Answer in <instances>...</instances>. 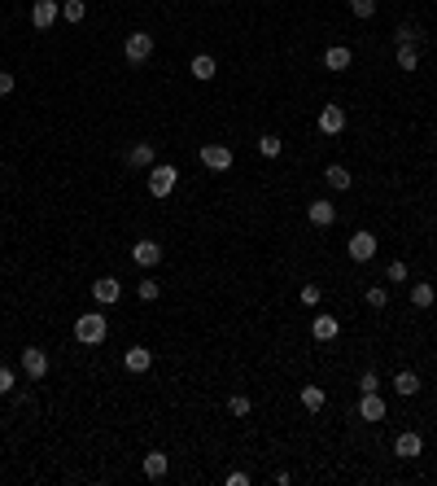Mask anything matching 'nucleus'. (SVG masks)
<instances>
[{
	"label": "nucleus",
	"mask_w": 437,
	"mask_h": 486,
	"mask_svg": "<svg viewBox=\"0 0 437 486\" xmlns=\"http://www.w3.org/2000/svg\"><path fill=\"white\" fill-rule=\"evenodd\" d=\"M22 372H27V381H44L48 377V355L40 346H27L22 350Z\"/></svg>",
	"instance_id": "6"
},
{
	"label": "nucleus",
	"mask_w": 437,
	"mask_h": 486,
	"mask_svg": "<svg viewBox=\"0 0 437 486\" xmlns=\"http://www.w3.org/2000/svg\"><path fill=\"white\" fill-rule=\"evenodd\" d=\"M106 333H110V324H106V316H101V311H84L79 320H74V338H79L84 346H101V342H106Z\"/></svg>",
	"instance_id": "1"
},
{
	"label": "nucleus",
	"mask_w": 437,
	"mask_h": 486,
	"mask_svg": "<svg viewBox=\"0 0 437 486\" xmlns=\"http://www.w3.org/2000/svg\"><path fill=\"white\" fill-rule=\"evenodd\" d=\"M346 254H350V259L354 263H372L376 259V237L372 233H363V228H358V233L346 241Z\"/></svg>",
	"instance_id": "5"
},
{
	"label": "nucleus",
	"mask_w": 437,
	"mask_h": 486,
	"mask_svg": "<svg viewBox=\"0 0 437 486\" xmlns=\"http://www.w3.org/2000/svg\"><path fill=\"white\" fill-rule=\"evenodd\" d=\"M57 18H62V5H57V0H35V5H31V27H35V31H48Z\"/></svg>",
	"instance_id": "7"
},
{
	"label": "nucleus",
	"mask_w": 437,
	"mask_h": 486,
	"mask_svg": "<svg viewBox=\"0 0 437 486\" xmlns=\"http://www.w3.org/2000/svg\"><path fill=\"white\" fill-rule=\"evenodd\" d=\"M201 167L215 171V175L232 171V149H227V145H201Z\"/></svg>",
	"instance_id": "4"
},
{
	"label": "nucleus",
	"mask_w": 437,
	"mask_h": 486,
	"mask_svg": "<svg viewBox=\"0 0 437 486\" xmlns=\"http://www.w3.org/2000/svg\"><path fill=\"white\" fill-rule=\"evenodd\" d=\"M420 451H424V438H420V433L407 429V433H398V438H394V455H398V460H416Z\"/></svg>",
	"instance_id": "13"
},
{
	"label": "nucleus",
	"mask_w": 437,
	"mask_h": 486,
	"mask_svg": "<svg viewBox=\"0 0 437 486\" xmlns=\"http://www.w3.org/2000/svg\"><path fill=\"white\" fill-rule=\"evenodd\" d=\"M123 364H127V372H149L153 368V350L149 346H127Z\"/></svg>",
	"instance_id": "15"
},
{
	"label": "nucleus",
	"mask_w": 437,
	"mask_h": 486,
	"mask_svg": "<svg viewBox=\"0 0 437 486\" xmlns=\"http://www.w3.org/2000/svg\"><path fill=\"white\" fill-rule=\"evenodd\" d=\"M132 263H136V267H158V263H162V245L149 241V237L136 241V245H132Z\"/></svg>",
	"instance_id": "8"
},
{
	"label": "nucleus",
	"mask_w": 437,
	"mask_h": 486,
	"mask_svg": "<svg viewBox=\"0 0 437 486\" xmlns=\"http://www.w3.org/2000/svg\"><path fill=\"white\" fill-rule=\"evenodd\" d=\"M62 18L66 22H84L88 18V0H62Z\"/></svg>",
	"instance_id": "24"
},
{
	"label": "nucleus",
	"mask_w": 437,
	"mask_h": 486,
	"mask_svg": "<svg viewBox=\"0 0 437 486\" xmlns=\"http://www.w3.org/2000/svg\"><path fill=\"white\" fill-rule=\"evenodd\" d=\"M324 386H302V407H306V412H319V407H324Z\"/></svg>",
	"instance_id": "23"
},
{
	"label": "nucleus",
	"mask_w": 437,
	"mask_h": 486,
	"mask_svg": "<svg viewBox=\"0 0 437 486\" xmlns=\"http://www.w3.org/2000/svg\"><path fill=\"white\" fill-rule=\"evenodd\" d=\"M311 333H315V342H332V338L341 333V320L337 316H315L311 320Z\"/></svg>",
	"instance_id": "18"
},
{
	"label": "nucleus",
	"mask_w": 437,
	"mask_h": 486,
	"mask_svg": "<svg viewBox=\"0 0 437 486\" xmlns=\"http://www.w3.org/2000/svg\"><path fill=\"white\" fill-rule=\"evenodd\" d=\"M358 390H363V394H372V390H380V377H376V372L368 368L363 377H358Z\"/></svg>",
	"instance_id": "34"
},
{
	"label": "nucleus",
	"mask_w": 437,
	"mask_h": 486,
	"mask_svg": "<svg viewBox=\"0 0 437 486\" xmlns=\"http://www.w3.org/2000/svg\"><path fill=\"white\" fill-rule=\"evenodd\" d=\"M394 40H398V44H411V48H420V31L411 27V22H402V27L394 31Z\"/></svg>",
	"instance_id": "29"
},
{
	"label": "nucleus",
	"mask_w": 437,
	"mask_h": 486,
	"mask_svg": "<svg viewBox=\"0 0 437 486\" xmlns=\"http://www.w3.org/2000/svg\"><path fill=\"white\" fill-rule=\"evenodd\" d=\"M13 84H18V79H13V70H0V96H9Z\"/></svg>",
	"instance_id": "35"
},
{
	"label": "nucleus",
	"mask_w": 437,
	"mask_h": 486,
	"mask_svg": "<svg viewBox=\"0 0 437 486\" xmlns=\"http://www.w3.org/2000/svg\"><path fill=\"white\" fill-rule=\"evenodd\" d=\"M319 132H324V136L346 132V110H341V106H324V110H319Z\"/></svg>",
	"instance_id": "11"
},
{
	"label": "nucleus",
	"mask_w": 437,
	"mask_h": 486,
	"mask_svg": "<svg viewBox=\"0 0 437 486\" xmlns=\"http://www.w3.org/2000/svg\"><path fill=\"white\" fill-rule=\"evenodd\" d=\"M433 302H437V289L429 285V280H420V285H411V306H420V311H429Z\"/></svg>",
	"instance_id": "22"
},
{
	"label": "nucleus",
	"mask_w": 437,
	"mask_h": 486,
	"mask_svg": "<svg viewBox=\"0 0 437 486\" xmlns=\"http://www.w3.org/2000/svg\"><path fill=\"white\" fill-rule=\"evenodd\" d=\"M324 180H328V189H337V193H346V189L354 184V175H350V171H346L341 162H328V167H324Z\"/></svg>",
	"instance_id": "19"
},
{
	"label": "nucleus",
	"mask_w": 437,
	"mask_h": 486,
	"mask_svg": "<svg viewBox=\"0 0 437 486\" xmlns=\"http://www.w3.org/2000/svg\"><path fill=\"white\" fill-rule=\"evenodd\" d=\"M227 486H249V473H241V469H232V473H227Z\"/></svg>",
	"instance_id": "37"
},
{
	"label": "nucleus",
	"mask_w": 437,
	"mask_h": 486,
	"mask_svg": "<svg viewBox=\"0 0 437 486\" xmlns=\"http://www.w3.org/2000/svg\"><path fill=\"white\" fill-rule=\"evenodd\" d=\"M215 5H219V0H215Z\"/></svg>",
	"instance_id": "38"
},
{
	"label": "nucleus",
	"mask_w": 437,
	"mask_h": 486,
	"mask_svg": "<svg viewBox=\"0 0 437 486\" xmlns=\"http://www.w3.org/2000/svg\"><path fill=\"white\" fill-rule=\"evenodd\" d=\"M175 184H179V171H175L171 162H153V167H149V193H153V197H171Z\"/></svg>",
	"instance_id": "2"
},
{
	"label": "nucleus",
	"mask_w": 437,
	"mask_h": 486,
	"mask_svg": "<svg viewBox=\"0 0 437 486\" xmlns=\"http://www.w3.org/2000/svg\"><path fill=\"white\" fill-rule=\"evenodd\" d=\"M13 386H18V372L0 364V399H5V394H13Z\"/></svg>",
	"instance_id": "31"
},
{
	"label": "nucleus",
	"mask_w": 437,
	"mask_h": 486,
	"mask_svg": "<svg viewBox=\"0 0 437 486\" xmlns=\"http://www.w3.org/2000/svg\"><path fill=\"white\" fill-rule=\"evenodd\" d=\"M350 62H354V53L346 44H332V48H324V70H350Z\"/></svg>",
	"instance_id": "17"
},
{
	"label": "nucleus",
	"mask_w": 437,
	"mask_h": 486,
	"mask_svg": "<svg viewBox=\"0 0 437 486\" xmlns=\"http://www.w3.org/2000/svg\"><path fill=\"white\" fill-rule=\"evenodd\" d=\"M368 306H372V311H385V306H390V289H385V285H372V289H368Z\"/></svg>",
	"instance_id": "27"
},
{
	"label": "nucleus",
	"mask_w": 437,
	"mask_h": 486,
	"mask_svg": "<svg viewBox=\"0 0 437 486\" xmlns=\"http://www.w3.org/2000/svg\"><path fill=\"white\" fill-rule=\"evenodd\" d=\"M302 302L315 306V302H319V285H302Z\"/></svg>",
	"instance_id": "36"
},
{
	"label": "nucleus",
	"mask_w": 437,
	"mask_h": 486,
	"mask_svg": "<svg viewBox=\"0 0 437 486\" xmlns=\"http://www.w3.org/2000/svg\"><path fill=\"white\" fill-rule=\"evenodd\" d=\"M136 294H140V302H153V298L162 294V285H158V280H153V276H144L140 285H136Z\"/></svg>",
	"instance_id": "28"
},
{
	"label": "nucleus",
	"mask_w": 437,
	"mask_h": 486,
	"mask_svg": "<svg viewBox=\"0 0 437 486\" xmlns=\"http://www.w3.org/2000/svg\"><path fill=\"white\" fill-rule=\"evenodd\" d=\"M188 70H193V79H197V84H210L215 74H219V62H215L210 53H197V57L188 62Z\"/></svg>",
	"instance_id": "16"
},
{
	"label": "nucleus",
	"mask_w": 437,
	"mask_h": 486,
	"mask_svg": "<svg viewBox=\"0 0 437 486\" xmlns=\"http://www.w3.org/2000/svg\"><path fill=\"white\" fill-rule=\"evenodd\" d=\"M153 162H158V149H153L149 140H136L132 149H127V167H136V171H149Z\"/></svg>",
	"instance_id": "10"
},
{
	"label": "nucleus",
	"mask_w": 437,
	"mask_h": 486,
	"mask_svg": "<svg viewBox=\"0 0 437 486\" xmlns=\"http://www.w3.org/2000/svg\"><path fill=\"white\" fill-rule=\"evenodd\" d=\"M385 280H394V285H398V280H407V263H402V259H394L390 267H385Z\"/></svg>",
	"instance_id": "33"
},
{
	"label": "nucleus",
	"mask_w": 437,
	"mask_h": 486,
	"mask_svg": "<svg viewBox=\"0 0 437 486\" xmlns=\"http://www.w3.org/2000/svg\"><path fill=\"white\" fill-rule=\"evenodd\" d=\"M306 219H311L315 228H328L332 219H337V206H332V201H328V197H315V201H311V206H306Z\"/></svg>",
	"instance_id": "14"
},
{
	"label": "nucleus",
	"mask_w": 437,
	"mask_h": 486,
	"mask_svg": "<svg viewBox=\"0 0 437 486\" xmlns=\"http://www.w3.org/2000/svg\"><path fill=\"white\" fill-rule=\"evenodd\" d=\"M416 66H420V48L398 44V70H416Z\"/></svg>",
	"instance_id": "25"
},
{
	"label": "nucleus",
	"mask_w": 437,
	"mask_h": 486,
	"mask_svg": "<svg viewBox=\"0 0 437 486\" xmlns=\"http://www.w3.org/2000/svg\"><path fill=\"white\" fill-rule=\"evenodd\" d=\"M92 298H96L101 306H114V302L123 298V280H118V276H101L96 285H92Z\"/></svg>",
	"instance_id": "9"
},
{
	"label": "nucleus",
	"mask_w": 437,
	"mask_h": 486,
	"mask_svg": "<svg viewBox=\"0 0 437 486\" xmlns=\"http://www.w3.org/2000/svg\"><path fill=\"white\" fill-rule=\"evenodd\" d=\"M123 57L132 62V66H144L153 57V35L149 31H132V35L123 40Z\"/></svg>",
	"instance_id": "3"
},
{
	"label": "nucleus",
	"mask_w": 437,
	"mask_h": 486,
	"mask_svg": "<svg viewBox=\"0 0 437 486\" xmlns=\"http://www.w3.org/2000/svg\"><path fill=\"white\" fill-rule=\"evenodd\" d=\"M394 394H402V399H411V394H420V377L416 372H394Z\"/></svg>",
	"instance_id": "21"
},
{
	"label": "nucleus",
	"mask_w": 437,
	"mask_h": 486,
	"mask_svg": "<svg viewBox=\"0 0 437 486\" xmlns=\"http://www.w3.org/2000/svg\"><path fill=\"white\" fill-rule=\"evenodd\" d=\"M227 412H232V416H249V412H254V403H249L245 394H232V399H227Z\"/></svg>",
	"instance_id": "30"
},
{
	"label": "nucleus",
	"mask_w": 437,
	"mask_h": 486,
	"mask_svg": "<svg viewBox=\"0 0 437 486\" xmlns=\"http://www.w3.org/2000/svg\"><path fill=\"white\" fill-rule=\"evenodd\" d=\"M280 149H285V140H280V136H259V153H263V158H280Z\"/></svg>",
	"instance_id": "26"
},
{
	"label": "nucleus",
	"mask_w": 437,
	"mask_h": 486,
	"mask_svg": "<svg viewBox=\"0 0 437 486\" xmlns=\"http://www.w3.org/2000/svg\"><path fill=\"white\" fill-rule=\"evenodd\" d=\"M358 421H368V425H376V421H385V399L372 390V394H363L358 399Z\"/></svg>",
	"instance_id": "12"
},
{
	"label": "nucleus",
	"mask_w": 437,
	"mask_h": 486,
	"mask_svg": "<svg viewBox=\"0 0 437 486\" xmlns=\"http://www.w3.org/2000/svg\"><path fill=\"white\" fill-rule=\"evenodd\" d=\"M350 13L354 18H372L376 13V0H350Z\"/></svg>",
	"instance_id": "32"
},
{
	"label": "nucleus",
	"mask_w": 437,
	"mask_h": 486,
	"mask_svg": "<svg viewBox=\"0 0 437 486\" xmlns=\"http://www.w3.org/2000/svg\"><path fill=\"white\" fill-rule=\"evenodd\" d=\"M140 469H144V477H149V482H158V477H166V469H171V460H166V451H149Z\"/></svg>",
	"instance_id": "20"
}]
</instances>
